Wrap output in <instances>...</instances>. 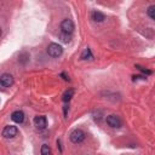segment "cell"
Segmentation results:
<instances>
[{"label": "cell", "instance_id": "obj_16", "mask_svg": "<svg viewBox=\"0 0 155 155\" xmlns=\"http://www.w3.org/2000/svg\"><path fill=\"white\" fill-rule=\"evenodd\" d=\"M67 113H68V105L64 107V115H65V116H67Z\"/></svg>", "mask_w": 155, "mask_h": 155}, {"label": "cell", "instance_id": "obj_15", "mask_svg": "<svg viewBox=\"0 0 155 155\" xmlns=\"http://www.w3.org/2000/svg\"><path fill=\"white\" fill-rule=\"evenodd\" d=\"M137 68H138L139 70H142L143 73H145V74H151V71H150V70H148V69H144L143 67H139V65H137Z\"/></svg>", "mask_w": 155, "mask_h": 155}, {"label": "cell", "instance_id": "obj_1", "mask_svg": "<svg viewBox=\"0 0 155 155\" xmlns=\"http://www.w3.org/2000/svg\"><path fill=\"white\" fill-rule=\"evenodd\" d=\"M47 53H48L51 57L57 58V57H59V56L63 53V48H62V46H59L58 44L52 42V44H50L48 47H47Z\"/></svg>", "mask_w": 155, "mask_h": 155}, {"label": "cell", "instance_id": "obj_14", "mask_svg": "<svg viewBox=\"0 0 155 155\" xmlns=\"http://www.w3.org/2000/svg\"><path fill=\"white\" fill-rule=\"evenodd\" d=\"M70 39H71V36H70L69 34H65V33H62V34H61V40H62L63 42L68 44V42L70 41Z\"/></svg>", "mask_w": 155, "mask_h": 155}, {"label": "cell", "instance_id": "obj_12", "mask_svg": "<svg viewBox=\"0 0 155 155\" xmlns=\"http://www.w3.org/2000/svg\"><path fill=\"white\" fill-rule=\"evenodd\" d=\"M41 155H51V149L47 144H42L41 147Z\"/></svg>", "mask_w": 155, "mask_h": 155}, {"label": "cell", "instance_id": "obj_13", "mask_svg": "<svg viewBox=\"0 0 155 155\" xmlns=\"http://www.w3.org/2000/svg\"><path fill=\"white\" fill-rule=\"evenodd\" d=\"M148 16L151 18V19H154L155 18V5H151V6H149V8H148Z\"/></svg>", "mask_w": 155, "mask_h": 155}, {"label": "cell", "instance_id": "obj_5", "mask_svg": "<svg viewBox=\"0 0 155 155\" xmlns=\"http://www.w3.org/2000/svg\"><path fill=\"white\" fill-rule=\"evenodd\" d=\"M17 132H18V130H17V127L16 126H12V125H10V126H6L4 130H2V136L5 137V138H13L16 134H17Z\"/></svg>", "mask_w": 155, "mask_h": 155}, {"label": "cell", "instance_id": "obj_7", "mask_svg": "<svg viewBox=\"0 0 155 155\" xmlns=\"http://www.w3.org/2000/svg\"><path fill=\"white\" fill-rule=\"evenodd\" d=\"M34 125L36 126V128L44 130L47 126V120L45 116H35L34 117Z\"/></svg>", "mask_w": 155, "mask_h": 155}, {"label": "cell", "instance_id": "obj_9", "mask_svg": "<svg viewBox=\"0 0 155 155\" xmlns=\"http://www.w3.org/2000/svg\"><path fill=\"white\" fill-rule=\"evenodd\" d=\"M92 19L96 22H103L105 19V16L99 11H93L92 12Z\"/></svg>", "mask_w": 155, "mask_h": 155}, {"label": "cell", "instance_id": "obj_4", "mask_svg": "<svg viewBox=\"0 0 155 155\" xmlns=\"http://www.w3.org/2000/svg\"><path fill=\"white\" fill-rule=\"evenodd\" d=\"M107 124H108L110 127H114V128H119V127L121 126V120H120V117H119L117 115H114V114H111V115L107 116Z\"/></svg>", "mask_w": 155, "mask_h": 155}, {"label": "cell", "instance_id": "obj_6", "mask_svg": "<svg viewBox=\"0 0 155 155\" xmlns=\"http://www.w3.org/2000/svg\"><path fill=\"white\" fill-rule=\"evenodd\" d=\"M0 84L4 87H10L13 85V76L11 74H2L0 76Z\"/></svg>", "mask_w": 155, "mask_h": 155}, {"label": "cell", "instance_id": "obj_10", "mask_svg": "<svg viewBox=\"0 0 155 155\" xmlns=\"http://www.w3.org/2000/svg\"><path fill=\"white\" fill-rule=\"evenodd\" d=\"M73 94H74V90H73V88H69V90H67V91L63 93V97H62L63 102H69V101L71 99Z\"/></svg>", "mask_w": 155, "mask_h": 155}, {"label": "cell", "instance_id": "obj_3", "mask_svg": "<svg viewBox=\"0 0 155 155\" xmlns=\"http://www.w3.org/2000/svg\"><path fill=\"white\" fill-rule=\"evenodd\" d=\"M69 138H70V140H71L73 143L78 144V143H81V142L85 139V133H84V131H81V130H74V131L70 133Z\"/></svg>", "mask_w": 155, "mask_h": 155}, {"label": "cell", "instance_id": "obj_11", "mask_svg": "<svg viewBox=\"0 0 155 155\" xmlns=\"http://www.w3.org/2000/svg\"><path fill=\"white\" fill-rule=\"evenodd\" d=\"M81 58H82V59H92V58H93V56H92L90 48H85V50L82 51V53H81Z\"/></svg>", "mask_w": 155, "mask_h": 155}, {"label": "cell", "instance_id": "obj_8", "mask_svg": "<svg viewBox=\"0 0 155 155\" xmlns=\"http://www.w3.org/2000/svg\"><path fill=\"white\" fill-rule=\"evenodd\" d=\"M11 119H12V121H15L17 124H22L24 121V113L21 111V110H16V111L12 113Z\"/></svg>", "mask_w": 155, "mask_h": 155}, {"label": "cell", "instance_id": "obj_2", "mask_svg": "<svg viewBox=\"0 0 155 155\" xmlns=\"http://www.w3.org/2000/svg\"><path fill=\"white\" fill-rule=\"evenodd\" d=\"M74 22L71 19H64L62 23H61V29H62V33H65V34H71L74 31Z\"/></svg>", "mask_w": 155, "mask_h": 155}, {"label": "cell", "instance_id": "obj_17", "mask_svg": "<svg viewBox=\"0 0 155 155\" xmlns=\"http://www.w3.org/2000/svg\"><path fill=\"white\" fill-rule=\"evenodd\" d=\"M0 35H1V29H0Z\"/></svg>", "mask_w": 155, "mask_h": 155}]
</instances>
